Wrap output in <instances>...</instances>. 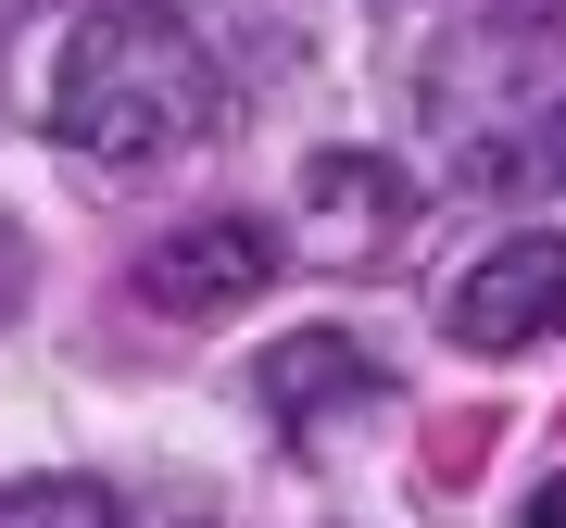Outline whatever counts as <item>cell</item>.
Masks as SVG:
<instances>
[{
  "label": "cell",
  "mask_w": 566,
  "mask_h": 528,
  "mask_svg": "<svg viewBox=\"0 0 566 528\" xmlns=\"http://www.w3.org/2000/svg\"><path fill=\"white\" fill-rule=\"evenodd\" d=\"M214 114H227V76H214V51L189 39L164 0H102V13H76V39L51 63V139L88 151V163H164V151L202 139Z\"/></svg>",
  "instance_id": "6da1fadb"
},
{
  "label": "cell",
  "mask_w": 566,
  "mask_h": 528,
  "mask_svg": "<svg viewBox=\"0 0 566 528\" xmlns=\"http://www.w3.org/2000/svg\"><path fill=\"white\" fill-rule=\"evenodd\" d=\"M428 126L465 189H542L566 177V25H479L428 63Z\"/></svg>",
  "instance_id": "7a4b0ae2"
},
{
  "label": "cell",
  "mask_w": 566,
  "mask_h": 528,
  "mask_svg": "<svg viewBox=\"0 0 566 528\" xmlns=\"http://www.w3.org/2000/svg\"><path fill=\"white\" fill-rule=\"evenodd\" d=\"M453 340L465 352H554L566 340V240L554 226H528V240L479 252L453 277Z\"/></svg>",
  "instance_id": "3957f363"
},
{
  "label": "cell",
  "mask_w": 566,
  "mask_h": 528,
  "mask_svg": "<svg viewBox=\"0 0 566 528\" xmlns=\"http://www.w3.org/2000/svg\"><path fill=\"white\" fill-rule=\"evenodd\" d=\"M303 240L315 264H390L416 240V177L403 163H378V151H315V177H303Z\"/></svg>",
  "instance_id": "277c9868"
},
{
  "label": "cell",
  "mask_w": 566,
  "mask_h": 528,
  "mask_svg": "<svg viewBox=\"0 0 566 528\" xmlns=\"http://www.w3.org/2000/svg\"><path fill=\"white\" fill-rule=\"evenodd\" d=\"M264 277H277V240H264L252 214H189L177 240L139 252V303H151V315H227V303H264Z\"/></svg>",
  "instance_id": "5b68a950"
},
{
  "label": "cell",
  "mask_w": 566,
  "mask_h": 528,
  "mask_svg": "<svg viewBox=\"0 0 566 528\" xmlns=\"http://www.w3.org/2000/svg\"><path fill=\"white\" fill-rule=\"evenodd\" d=\"M252 390L277 403V427H315V415H340V403H378V352L340 340V327H303V340H277L252 366Z\"/></svg>",
  "instance_id": "8992f818"
},
{
  "label": "cell",
  "mask_w": 566,
  "mask_h": 528,
  "mask_svg": "<svg viewBox=\"0 0 566 528\" xmlns=\"http://www.w3.org/2000/svg\"><path fill=\"white\" fill-rule=\"evenodd\" d=\"M0 528H126V504L102 478H13L0 490Z\"/></svg>",
  "instance_id": "52a82bcc"
},
{
  "label": "cell",
  "mask_w": 566,
  "mask_h": 528,
  "mask_svg": "<svg viewBox=\"0 0 566 528\" xmlns=\"http://www.w3.org/2000/svg\"><path fill=\"white\" fill-rule=\"evenodd\" d=\"M528 528H566V478H542V490H528Z\"/></svg>",
  "instance_id": "ba28073f"
}]
</instances>
